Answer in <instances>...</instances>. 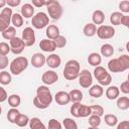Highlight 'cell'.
<instances>
[{
	"mask_svg": "<svg viewBox=\"0 0 129 129\" xmlns=\"http://www.w3.org/2000/svg\"><path fill=\"white\" fill-rule=\"evenodd\" d=\"M52 103V96L47 86H39L36 89V96L33 98V105L40 110L46 109Z\"/></svg>",
	"mask_w": 129,
	"mask_h": 129,
	"instance_id": "cell-1",
	"label": "cell"
},
{
	"mask_svg": "<svg viewBox=\"0 0 129 129\" xmlns=\"http://www.w3.org/2000/svg\"><path fill=\"white\" fill-rule=\"evenodd\" d=\"M80 63L76 59H70L66 62L63 69V77L69 81L76 80L80 75Z\"/></svg>",
	"mask_w": 129,
	"mask_h": 129,
	"instance_id": "cell-2",
	"label": "cell"
},
{
	"mask_svg": "<svg viewBox=\"0 0 129 129\" xmlns=\"http://www.w3.org/2000/svg\"><path fill=\"white\" fill-rule=\"evenodd\" d=\"M28 67V59L25 56H17L10 62V73L18 76Z\"/></svg>",
	"mask_w": 129,
	"mask_h": 129,
	"instance_id": "cell-3",
	"label": "cell"
},
{
	"mask_svg": "<svg viewBox=\"0 0 129 129\" xmlns=\"http://www.w3.org/2000/svg\"><path fill=\"white\" fill-rule=\"evenodd\" d=\"M46 9L49 17L53 20H58L62 15V7L58 1L49 0L46 6Z\"/></svg>",
	"mask_w": 129,
	"mask_h": 129,
	"instance_id": "cell-4",
	"label": "cell"
},
{
	"mask_svg": "<svg viewBox=\"0 0 129 129\" xmlns=\"http://www.w3.org/2000/svg\"><path fill=\"white\" fill-rule=\"evenodd\" d=\"M31 24L36 29H42L49 24V16L44 12H37L31 19Z\"/></svg>",
	"mask_w": 129,
	"mask_h": 129,
	"instance_id": "cell-5",
	"label": "cell"
},
{
	"mask_svg": "<svg viewBox=\"0 0 129 129\" xmlns=\"http://www.w3.org/2000/svg\"><path fill=\"white\" fill-rule=\"evenodd\" d=\"M12 9L10 7H5L0 12V31H4L8 27H10V23L12 20Z\"/></svg>",
	"mask_w": 129,
	"mask_h": 129,
	"instance_id": "cell-6",
	"label": "cell"
},
{
	"mask_svg": "<svg viewBox=\"0 0 129 129\" xmlns=\"http://www.w3.org/2000/svg\"><path fill=\"white\" fill-rule=\"evenodd\" d=\"M97 35L101 39H110L115 35V29L111 25H100L97 28Z\"/></svg>",
	"mask_w": 129,
	"mask_h": 129,
	"instance_id": "cell-7",
	"label": "cell"
},
{
	"mask_svg": "<svg viewBox=\"0 0 129 129\" xmlns=\"http://www.w3.org/2000/svg\"><path fill=\"white\" fill-rule=\"evenodd\" d=\"M93 83V76L88 70H83L80 72L79 75V84L82 88H91Z\"/></svg>",
	"mask_w": 129,
	"mask_h": 129,
	"instance_id": "cell-8",
	"label": "cell"
},
{
	"mask_svg": "<svg viewBox=\"0 0 129 129\" xmlns=\"http://www.w3.org/2000/svg\"><path fill=\"white\" fill-rule=\"evenodd\" d=\"M9 44H10V47H11V51L14 54H20L26 46L24 41L22 40V38L17 37V36L14 37L13 39H11L9 41Z\"/></svg>",
	"mask_w": 129,
	"mask_h": 129,
	"instance_id": "cell-9",
	"label": "cell"
},
{
	"mask_svg": "<svg viewBox=\"0 0 129 129\" xmlns=\"http://www.w3.org/2000/svg\"><path fill=\"white\" fill-rule=\"evenodd\" d=\"M22 40L26 46H32L35 43V33L31 27H25L22 31Z\"/></svg>",
	"mask_w": 129,
	"mask_h": 129,
	"instance_id": "cell-10",
	"label": "cell"
},
{
	"mask_svg": "<svg viewBox=\"0 0 129 129\" xmlns=\"http://www.w3.org/2000/svg\"><path fill=\"white\" fill-rule=\"evenodd\" d=\"M57 80H58V75L54 71H46L43 73V75L41 77L42 83L46 86L53 85L54 83L57 82Z\"/></svg>",
	"mask_w": 129,
	"mask_h": 129,
	"instance_id": "cell-11",
	"label": "cell"
},
{
	"mask_svg": "<svg viewBox=\"0 0 129 129\" xmlns=\"http://www.w3.org/2000/svg\"><path fill=\"white\" fill-rule=\"evenodd\" d=\"M45 63H46V57L42 53L36 52L31 56V64H32V67H34L36 69H40Z\"/></svg>",
	"mask_w": 129,
	"mask_h": 129,
	"instance_id": "cell-12",
	"label": "cell"
},
{
	"mask_svg": "<svg viewBox=\"0 0 129 129\" xmlns=\"http://www.w3.org/2000/svg\"><path fill=\"white\" fill-rule=\"evenodd\" d=\"M39 47L41 50H43L45 52H52L56 49V45H55L54 40H51L48 38L41 39L39 42Z\"/></svg>",
	"mask_w": 129,
	"mask_h": 129,
	"instance_id": "cell-13",
	"label": "cell"
},
{
	"mask_svg": "<svg viewBox=\"0 0 129 129\" xmlns=\"http://www.w3.org/2000/svg\"><path fill=\"white\" fill-rule=\"evenodd\" d=\"M54 100L58 105H68L71 102V97H70V93H67L64 91H59L55 94L54 96Z\"/></svg>",
	"mask_w": 129,
	"mask_h": 129,
	"instance_id": "cell-14",
	"label": "cell"
},
{
	"mask_svg": "<svg viewBox=\"0 0 129 129\" xmlns=\"http://www.w3.org/2000/svg\"><path fill=\"white\" fill-rule=\"evenodd\" d=\"M60 63H61V59H60L59 55L56 53H51L46 57V64L51 69L58 68L60 66Z\"/></svg>",
	"mask_w": 129,
	"mask_h": 129,
	"instance_id": "cell-15",
	"label": "cell"
},
{
	"mask_svg": "<svg viewBox=\"0 0 129 129\" xmlns=\"http://www.w3.org/2000/svg\"><path fill=\"white\" fill-rule=\"evenodd\" d=\"M45 34L47 36L48 39H51V40H54L56 37H58L60 34H59V28L54 25V24H50L46 27V30H45Z\"/></svg>",
	"mask_w": 129,
	"mask_h": 129,
	"instance_id": "cell-16",
	"label": "cell"
},
{
	"mask_svg": "<svg viewBox=\"0 0 129 129\" xmlns=\"http://www.w3.org/2000/svg\"><path fill=\"white\" fill-rule=\"evenodd\" d=\"M21 15L24 18H32L34 14V6L30 3H25L21 7Z\"/></svg>",
	"mask_w": 129,
	"mask_h": 129,
	"instance_id": "cell-17",
	"label": "cell"
},
{
	"mask_svg": "<svg viewBox=\"0 0 129 129\" xmlns=\"http://www.w3.org/2000/svg\"><path fill=\"white\" fill-rule=\"evenodd\" d=\"M120 95V89L116 86H109L106 90V97L109 100H116L119 98Z\"/></svg>",
	"mask_w": 129,
	"mask_h": 129,
	"instance_id": "cell-18",
	"label": "cell"
},
{
	"mask_svg": "<svg viewBox=\"0 0 129 129\" xmlns=\"http://www.w3.org/2000/svg\"><path fill=\"white\" fill-rule=\"evenodd\" d=\"M88 62L93 67H99L102 62V56L98 52H92L88 56Z\"/></svg>",
	"mask_w": 129,
	"mask_h": 129,
	"instance_id": "cell-19",
	"label": "cell"
},
{
	"mask_svg": "<svg viewBox=\"0 0 129 129\" xmlns=\"http://www.w3.org/2000/svg\"><path fill=\"white\" fill-rule=\"evenodd\" d=\"M92 20H93V23L96 25H102L104 20H105V14L102 10H95L93 12V15H92Z\"/></svg>",
	"mask_w": 129,
	"mask_h": 129,
	"instance_id": "cell-20",
	"label": "cell"
},
{
	"mask_svg": "<svg viewBox=\"0 0 129 129\" xmlns=\"http://www.w3.org/2000/svg\"><path fill=\"white\" fill-rule=\"evenodd\" d=\"M108 69H109V71L111 73H121V72H123L118 58L110 59L109 62H108Z\"/></svg>",
	"mask_w": 129,
	"mask_h": 129,
	"instance_id": "cell-21",
	"label": "cell"
},
{
	"mask_svg": "<svg viewBox=\"0 0 129 129\" xmlns=\"http://www.w3.org/2000/svg\"><path fill=\"white\" fill-rule=\"evenodd\" d=\"M83 32H84V34H85L86 36L92 37V36H94L95 34H97V26H96L93 22H89V23H87V24L84 26Z\"/></svg>",
	"mask_w": 129,
	"mask_h": 129,
	"instance_id": "cell-22",
	"label": "cell"
},
{
	"mask_svg": "<svg viewBox=\"0 0 129 129\" xmlns=\"http://www.w3.org/2000/svg\"><path fill=\"white\" fill-rule=\"evenodd\" d=\"M104 94V89L101 85H94L89 89V95L93 98H100Z\"/></svg>",
	"mask_w": 129,
	"mask_h": 129,
	"instance_id": "cell-23",
	"label": "cell"
},
{
	"mask_svg": "<svg viewBox=\"0 0 129 129\" xmlns=\"http://www.w3.org/2000/svg\"><path fill=\"white\" fill-rule=\"evenodd\" d=\"M100 51H101V54H102L103 56H105V57H110V56H112L113 53H114V47H113V45L110 44V43H105V44H103V45L101 46Z\"/></svg>",
	"mask_w": 129,
	"mask_h": 129,
	"instance_id": "cell-24",
	"label": "cell"
},
{
	"mask_svg": "<svg viewBox=\"0 0 129 129\" xmlns=\"http://www.w3.org/2000/svg\"><path fill=\"white\" fill-rule=\"evenodd\" d=\"M124 14L120 11H115L110 15V22L113 25H120L122 22V18H123Z\"/></svg>",
	"mask_w": 129,
	"mask_h": 129,
	"instance_id": "cell-25",
	"label": "cell"
},
{
	"mask_svg": "<svg viewBox=\"0 0 129 129\" xmlns=\"http://www.w3.org/2000/svg\"><path fill=\"white\" fill-rule=\"evenodd\" d=\"M29 127H30V129H47L45 127V125L43 124V122L37 117H34V118L30 119Z\"/></svg>",
	"mask_w": 129,
	"mask_h": 129,
	"instance_id": "cell-26",
	"label": "cell"
},
{
	"mask_svg": "<svg viewBox=\"0 0 129 129\" xmlns=\"http://www.w3.org/2000/svg\"><path fill=\"white\" fill-rule=\"evenodd\" d=\"M2 34V37L5 38V39H8L9 41L11 39H13L14 37H16V30H15V27L14 26H10L8 27L7 29H5L4 31L1 32Z\"/></svg>",
	"mask_w": 129,
	"mask_h": 129,
	"instance_id": "cell-27",
	"label": "cell"
},
{
	"mask_svg": "<svg viewBox=\"0 0 129 129\" xmlns=\"http://www.w3.org/2000/svg\"><path fill=\"white\" fill-rule=\"evenodd\" d=\"M108 74H109V73L106 71V69H105V68H103V67H101V66L96 67V68H95V70H94V77L97 79V81H98V82H99V81H101L103 78H105Z\"/></svg>",
	"mask_w": 129,
	"mask_h": 129,
	"instance_id": "cell-28",
	"label": "cell"
},
{
	"mask_svg": "<svg viewBox=\"0 0 129 129\" xmlns=\"http://www.w3.org/2000/svg\"><path fill=\"white\" fill-rule=\"evenodd\" d=\"M70 97H71V101L73 103H78L83 100V93L81 92V90L73 89L70 92Z\"/></svg>",
	"mask_w": 129,
	"mask_h": 129,
	"instance_id": "cell-29",
	"label": "cell"
},
{
	"mask_svg": "<svg viewBox=\"0 0 129 129\" xmlns=\"http://www.w3.org/2000/svg\"><path fill=\"white\" fill-rule=\"evenodd\" d=\"M21 103V98L17 94H12L8 97V104L11 108H17Z\"/></svg>",
	"mask_w": 129,
	"mask_h": 129,
	"instance_id": "cell-30",
	"label": "cell"
},
{
	"mask_svg": "<svg viewBox=\"0 0 129 129\" xmlns=\"http://www.w3.org/2000/svg\"><path fill=\"white\" fill-rule=\"evenodd\" d=\"M117 107L120 110H127L129 109V98L126 96L119 97L117 99Z\"/></svg>",
	"mask_w": 129,
	"mask_h": 129,
	"instance_id": "cell-31",
	"label": "cell"
},
{
	"mask_svg": "<svg viewBox=\"0 0 129 129\" xmlns=\"http://www.w3.org/2000/svg\"><path fill=\"white\" fill-rule=\"evenodd\" d=\"M19 114H20V112H19V110L17 108H11L7 112V119H8V121L10 123H14L15 124L16 119L19 116Z\"/></svg>",
	"mask_w": 129,
	"mask_h": 129,
	"instance_id": "cell-32",
	"label": "cell"
},
{
	"mask_svg": "<svg viewBox=\"0 0 129 129\" xmlns=\"http://www.w3.org/2000/svg\"><path fill=\"white\" fill-rule=\"evenodd\" d=\"M104 121L110 127H114L118 124V118L114 114H106L104 117Z\"/></svg>",
	"mask_w": 129,
	"mask_h": 129,
	"instance_id": "cell-33",
	"label": "cell"
},
{
	"mask_svg": "<svg viewBox=\"0 0 129 129\" xmlns=\"http://www.w3.org/2000/svg\"><path fill=\"white\" fill-rule=\"evenodd\" d=\"M29 121H30V119H29V117H28L27 115L20 113L19 116H18L17 119H16L15 124H16L18 127H25L27 124H29Z\"/></svg>",
	"mask_w": 129,
	"mask_h": 129,
	"instance_id": "cell-34",
	"label": "cell"
},
{
	"mask_svg": "<svg viewBox=\"0 0 129 129\" xmlns=\"http://www.w3.org/2000/svg\"><path fill=\"white\" fill-rule=\"evenodd\" d=\"M12 81V77H11V74L6 72V71H2L0 73V83L1 85L5 86V85H9Z\"/></svg>",
	"mask_w": 129,
	"mask_h": 129,
	"instance_id": "cell-35",
	"label": "cell"
},
{
	"mask_svg": "<svg viewBox=\"0 0 129 129\" xmlns=\"http://www.w3.org/2000/svg\"><path fill=\"white\" fill-rule=\"evenodd\" d=\"M11 23L13 24L14 27H21L22 24H23V16L19 13H14L13 16H12V20H11Z\"/></svg>",
	"mask_w": 129,
	"mask_h": 129,
	"instance_id": "cell-36",
	"label": "cell"
},
{
	"mask_svg": "<svg viewBox=\"0 0 129 129\" xmlns=\"http://www.w3.org/2000/svg\"><path fill=\"white\" fill-rule=\"evenodd\" d=\"M62 125L64 129H78L77 122L72 118H64L62 120Z\"/></svg>",
	"mask_w": 129,
	"mask_h": 129,
	"instance_id": "cell-37",
	"label": "cell"
},
{
	"mask_svg": "<svg viewBox=\"0 0 129 129\" xmlns=\"http://www.w3.org/2000/svg\"><path fill=\"white\" fill-rule=\"evenodd\" d=\"M91 115H92L91 106L82 104L81 107H80V117L85 118V117H89V116H91Z\"/></svg>",
	"mask_w": 129,
	"mask_h": 129,
	"instance_id": "cell-38",
	"label": "cell"
},
{
	"mask_svg": "<svg viewBox=\"0 0 129 129\" xmlns=\"http://www.w3.org/2000/svg\"><path fill=\"white\" fill-rule=\"evenodd\" d=\"M118 59H119V62L121 64V68H122L123 72L129 69V55L122 54V55H120L118 57Z\"/></svg>",
	"mask_w": 129,
	"mask_h": 129,
	"instance_id": "cell-39",
	"label": "cell"
},
{
	"mask_svg": "<svg viewBox=\"0 0 129 129\" xmlns=\"http://www.w3.org/2000/svg\"><path fill=\"white\" fill-rule=\"evenodd\" d=\"M81 102L78 103H73V105L71 106V114L76 117V118H80V107H81Z\"/></svg>",
	"mask_w": 129,
	"mask_h": 129,
	"instance_id": "cell-40",
	"label": "cell"
},
{
	"mask_svg": "<svg viewBox=\"0 0 129 129\" xmlns=\"http://www.w3.org/2000/svg\"><path fill=\"white\" fill-rule=\"evenodd\" d=\"M101 124V117L97 115H91L89 117V125L91 127H99Z\"/></svg>",
	"mask_w": 129,
	"mask_h": 129,
	"instance_id": "cell-41",
	"label": "cell"
},
{
	"mask_svg": "<svg viewBox=\"0 0 129 129\" xmlns=\"http://www.w3.org/2000/svg\"><path fill=\"white\" fill-rule=\"evenodd\" d=\"M91 110H92V115H97L100 117L104 115V108L101 105H92Z\"/></svg>",
	"mask_w": 129,
	"mask_h": 129,
	"instance_id": "cell-42",
	"label": "cell"
},
{
	"mask_svg": "<svg viewBox=\"0 0 129 129\" xmlns=\"http://www.w3.org/2000/svg\"><path fill=\"white\" fill-rule=\"evenodd\" d=\"M11 51V47H10V44L2 41L0 43V54L1 55H7L9 52Z\"/></svg>",
	"mask_w": 129,
	"mask_h": 129,
	"instance_id": "cell-43",
	"label": "cell"
},
{
	"mask_svg": "<svg viewBox=\"0 0 129 129\" xmlns=\"http://www.w3.org/2000/svg\"><path fill=\"white\" fill-rule=\"evenodd\" d=\"M54 42H55V45H56L57 48H62L67 44V38L62 35H59L58 37H56L54 39Z\"/></svg>",
	"mask_w": 129,
	"mask_h": 129,
	"instance_id": "cell-44",
	"label": "cell"
},
{
	"mask_svg": "<svg viewBox=\"0 0 129 129\" xmlns=\"http://www.w3.org/2000/svg\"><path fill=\"white\" fill-rule=\"evenodd\" d=\"M119 9L122 13H129V1L124 0L119 3Z\"/></svg>",
	"mask_w": 129,
	"mask_h": 129,
	"instance_id": "cell-45",
	"label": "cell"
},
{
	"mask_svg": "<svg viewBox=\"0 0 129 129\" xmlns=\"http://www.w3.org/2000/svg\"><path fill=\"white\" fill-rule=\"evenodd\" d=\"M47 129H62L61 124L56 120V119H50L48 121V128Z\"/></svg>",
	"mask_w": 129,
	"mask_h": 129,
	"instance_id": "cell-46",
	"label": "cell"
},
{
	"mask_svg": "<svg viewBox=\"0 0 129 129\" xmlns=\"http://www.w3.org/2000/svg\"><path fill=\"white\" fill-rule=\"evenodd\" d=\"M111 82H112V77L110 74H108L105 78H103L101 81H99V84L101 86H109L111 84Z\"/></svg>",
	"mask_w": 129,
	"mask_h": 129,
	"instance_id": "cell-47",
	"label": "cell"
},
{
	"mask_svg": "<svg viewBox=\"0 0 129 129\" xmlns=\"http://www.w3.org/2000/svg\"><path fill=\"white\" fill-rule=\"evenodd\" d=\"M8 63H9L8 57L6 55H1L0 56V69L1 70H4L5 68L8 67Z\"/></svg>",
	"mask_w": 129,
	"mask_h": 129,
	"instance_id": "cell-48",
	"label": "cell"
},
{
	"mask_svg": "<svg viewBox=\"0 0 129 129\" xmlns=\"http://www.w3.org/2000/svg\"><path fill=\"white\" fill-rule=\"evenodd\" d=\"M120 91L123 93V94H129V82L128 81H125L121 84L120 86Z\"/></svg>",
	"mask_w": 129,
	"mask_h": 129,
	"instance_id": "cell-49",
	"label": "cell"
},
{
	"mask_svg": "<svg viewBox=\"0 0 129 129\" xmlns=\"http://www.w3.org/2000/svg\"><path fill=\"white\" fill-rule=\"evenodd\" d=\"M49 1V0H48ZM48 1H41V0H32V5L35 7H42V6H47Z\"/></svg>",
	"mask_w": 129,
	"mask_h": 129,
	"instance_id": "cell-50",
	"label": "cell"
},
{
	"mask_svg": "<svg viewBox=\"0 0 129 129\" xmlns=\"http://www.w3.org/2000/svg\"><path fill=\"white\" fill-rule=\"evenodd\" d=\"M0 93H1V95H0V102L1 103H3L6 100H8V95H7V93H6L4 88H2V87L0 88Z\"/></svg>",
	"mask_w": 129,
	"mask_h": 129,
	"instance_id": "cell-51",
	"label": "cell"
},
{
	"mask_svg": "<svg viewBox=\"0 0 129 129\" xmlns=\"http://www.w3.org/2000/svg\"><path fill=\"white\" fill-rule=\"evenodd\" d=\"M117 129H129V121L124 120L117 124Z\"/></svg>",
	"mask_w": 129,
	"mask_h": 129,
	"instance_id": "cell-52",
	"label": "cell"
},
{
	"mask_svg": "<svg viewBox=\"0 0 129 129\" xmlns=\"http://www.w3.org/2000/svg\"><path fill=\"white\" fill-rule=\"evenodd\" d=\"M6 2H7L8 7H16V6L20 5L21 0H8V1H6Z\"/></svg>",
	"mask_w": 129,
	"mask_h": 129,
	"instance_id": "cell-53",
	"label": "cell"
},
{
	"mask_svg": "<svg viewBox=\"0 0 129 129\" xmlns=\"http://www.w3.org/2000/svg\"><path fill=\"white\" fill-rule=\"evenodd\" d=\"M121 24L124 25L125 27H127V28L129 29V15H124V16H123Z\"/></svg>",
	"mask_w": 129,
	"mask_h": 129,
	"instance_id": "cell-54",
	"label": "cell"
},
{
	"mask_svg": "<svg viewBox=\"0 0 129 129\" xmlns=\"http://www.w3.org/2000/svg\"><path fill=\"white\" fill-rule=\"evenodd\" d=\"M5 4H7V2L5 0H0V8H5L4 7Z\"/></svg>",
	"mask_w": 129,
	"mask_h": 129,
	"instance_id": "cell-55",
	"label": "cell"
},
{
	"mask_svg": "<svg viewBox=\"0 0 129 129\" xmlns=\"http://www.w3.org/2000/svg\"><path fill=\"white\" fill-rule=\"evenodd\" d=\"M126 50L129 52V41H127V42H126Z\"/></svg>",
	"mask_w": 129,
	"mask_h": 129,
	"instance_id": "cell-56",
	"label": "cell"
},
{
	"mask_svg": "<svg viewBox=\"0 0 129 129\" xmlns=\"http://www.w3.org/2000/svg\"><path fill=\"white\" fill-rule=\"evenodd\" d=\"M88 129H98V127H91V126H90Z\"/></svg>",
	"mask_w": 129,
	"mask_h": 129,
	"instance_id": "cell-57",
	"label": "cell"
},
{
	"mask_svg": "<svg viewBox=\"0 0 129 129\" xmlns=\"http://www.w3.org/2000/svg\"><path fill=\"white\" fill-rule=\"evenodd\" d=\"M127 78H128V80H127V81L129 82V73H128V77H127Z\"/></svg>",
	"mask_w": 129,
	"mask_h": 129,
	"instance_id": "cell-58",
	"label": "cell"
}]
</instances>
